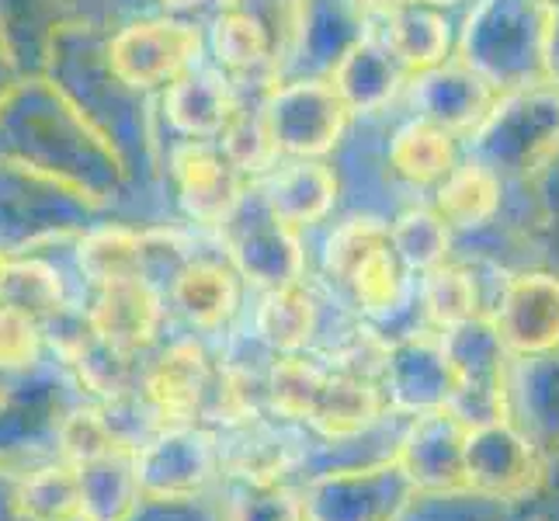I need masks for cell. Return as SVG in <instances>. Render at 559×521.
<instances>
[{
  "label": "cell",
  "instance_id": "e575fe53",
  "mask_svg": "<svg viewBox=\"0 0 559 521\" xmlns=\"http://www.w3.org/2000/svg\"><path fill=\"white\" fill-rule=\"evenodd\" d=\"M382 244H390V223H382L376 216L348 220L344 226H337L331 237H326V250H323L326 275L344 285V282H348V275L361 264V258H369L372 250L382 247Z\"/></svg>",
  "mask_w": 559,
  "mask_h": 521
},
{
  "label": "cell",
  "instance_id": "cb8c5ba5",
  "mask_svg": "<svg viewBox=\"0 0 559 521\" xmlns=\"http://www.w3.org/2000/svg\"><path fill=\"white\" fill-rule=\"evenodd\" d=\"M417 299L424 320L431 323V331H452L469 320L490 317V306L484 299V279H479L469 264L445 261L420 275Z\"/></svg>",
  "mask_w": 559,
  "mask_h": 521
},
{
  "label": "cell",
  "instance_id": "d6986e66",
  "mask_svg": "<svg viewBox=\"0 0 559 521\" xmlns=\"http://www.w3.org/2000/svg\"><path fill=\"white\" fill-rule=\"evenodd\" d=\"M385 49L403 67V73H428L452 60V25L445 11L424 8V4H403L385 14L382 32Z\"/></svg>",
  "mask_w": 559,
  "mask_h": 521
},
{
  "label": "cell",
  "instance_id": "e0dca14e",
  "mask_svg": "<svg viewBox=\"0 0 559 521\" xmlns=\"http://www.w3.org/2000/svg\"><path fill=\"white\" fill-rule=\"evenodd\" d=\"M500 205H504V178L476 157L459 161L435 185L431 202L452 234H473V229L490 226L500 216Z\"/></svg>",
  "mask_w": 559,
  "mask_h": 521
},
{
  "label": "cell",
  "instance_id": "8992f818",
  "mask_svg": "<svg viewBox=\"0 0 559 521\" xmlns=\"http://www.w3.org/2000/svg\"><path fill=\"white\" fill-rule=\"evenodd\" d=\"M379 386L396 414H424L449 407L455 396V372L438 331L403 338L385 347Z\"/></svg>",
  "mask_w": 559,
  "mask_h": 521
},
{
  "label": "cell",
  "instance_id": "3957f363",
  "mask_svg": "<svg viewBox=\"0 0 559 521\" xmlns=\"http://www.w3.org/2000/svg\"><path fill=\"white\" fill-rule=\"evenodd\" d=\"M299 494L306 521H400L417 500V487L396 455L323 470L306 479Z\"/></svg>",
  "mask_w": 559,
  "mask_h": 521
},
{
  "label": "cell",
  "instance_id": "ffe728a7",
  "mask_svg": "<svg viewBox=\"0 0 559 521\" xmlns=\"http://www.w3.org/2000/svg\"><path fill=\"white\" fill-rule=\"evenodd\" d=\"M334 199H337L334 170L313 161H299L275 170V178L264 188L267 216L288 229L320 223L334 209Z\"/></svg>",
  "mask_w": 559,
  "mask_h": 521
},
{
  "label": "cell",
  "instance_id": "277c9868",
  "mask_svg": "<svg viewBox=\"0 0 559 521\" xmlns=\"http://www.w3.org/2000/svg\"><path fill=\"white\" fill-rule=\"evenodd\" d=\"M490 323L514 358H549L559 352V275L518 272L508 275L493 299Z\"/></svg>",
  "mask_w": 559,
  "mask_h": 521
},
{
  "label": "cell",
  "instance_id": "5bb4252c",
  "mask_svg": "<svg viewBox=\"0 0 559 521\" xmlns=\"http://www.w3.org/2000/svg\"><path fill=\"white\" fill-rule=\"evenodd\" d=\"M385 407L390 403H385L379 379L331 369L310 417H306V428L317 438L331 441V446H341V441H355L361 435H369L382 421Z\"/></svg>",
  "mask_w": 559,
  "mask_h": 521
},
{
  "label": "cell",
  "instance_id": "4dcf8cb0",
  "mask_svg": "<svg viewBox=\"0 0 559 521\" xmlns=\"http://www.w3.org/2000/svg\"><path fill=\"white\" fill-rule=\"evenodd\" d=\"M146 240L132 229H94L91 237L81 240V250H76V264H81L84 279L102 288L108 282H119L129 275H146Z\"/></svg>",
  "mask_w": 559,
  "mask_h": 521
},
{
  "label": "cell",
  "instance_id": "f35d334b",
  "mask_svg": "<svg viewBox=\"0 0 559 521\" xmlns=\"http://www.w3.org/2000/svg\"><path fill=\"white\" fill-rule=\"evenodd\" d=\"M160 8H167V11H188V8H199V4H205V0H157Z\"/></svg>",
  "mask_w": 559,
  "mask_h": 521
},
{
  "label": "cell",
  "instance_id": "836d02e7",
  "mask_svg": "<svg viewBox=\"0 0 559 521\" xmlns=\"http://www.w3.org/2000/svg\"><path fill=\"white\" fill-rule=\"evenodd\" d=\"M212 49H216V60L229 70H250L258 67L267 49H272V38L267 28L258 22L254 14L247 11H223L212 25Z\"/></svg>",
  "mask_w": 559,
  "mask_h": 521
},
{
  "label": "cell",
  "instance_id": "7c38bea8",
  "mask_svg": "<svg viewBox=\"0 0 559 521\" xmlns=\"http://www.w3.org/2000/svg\"><path fill=\"white\" fill-rule=\"evenodd\" d=\"M175 181L188 216L209 226L229 223L243 199L237 164L209 140H191L175 150Z\"/></svg>",
  "mask_w": 559,
  "mask_h": 521
},
{
  "label": "cell",
  "instance_id": "d4e9b609",
  "mask_svg": "<svg viewBox=\"0 0 559 521\" xmlns=\"http://www.w3.org/2000/svg\"><path fill=\"white\" fill-rule=\"evenodd\" d=\"M84 497V521H132L143 508L132 449H115L76 466Z\"/></svg>",
  "mask_w": 559,
  "mask_h": 521
},
{
  "label": "cell",
  "instance_id": "30bf717a",
  "mask_svg": "<svg viewBox=\"0 0 559 521\" xmlns=\"http://www.w3.org/2000/svg\"><path fill=\"white\" fill-rule=\"evenodd\" d=\"M469 424L459 411L438 407L414 414L396 446V462L411 476L417 494H455L466 490L462 479V441Z\"/></svg>",
  "mask_w": 559,
  "mask_h": 521
},
{
  "label": "cell",
  "instance_id": "603a6c76",
  "mask_svg": "<svg viewBox=\"0 0 559 521\" xmlns=\"http://www.w3.org/2000/svg\"><path fill=\"white\" fill-rule=\"evenodd\" d=\"M164 108H167V119L175 122V129L185 132L188 140L219 137L229 122V115L237 111L234 102H229L223 76L212 70L195 73V67L167 84Z\"/></svg>",
  "mask_w": 559,
  "mask_h": 521
},
{
  "label": "cell",
  "instance_id": "7a4b0ae2",
  "mask_svg": "<svg viewBox=\"0 0 559 521\" xmlns=\"http://www.w3.org/2000/svg\"><path fill=\"white\" fill-rule=\"evenodd\" d=\"M140 497L150 508H185L223 484L219 435L209 424H164L132 452Z\"/></svg>",
  "mask_w": 559,
  "mask_h": 521
},
{
  "label": "cell",
  "instance_id": "f1b7e54d",
  "mask_svg": "<svg viewBox=\"0 0 559 521\" xmlns=\"http://www.w3.org/2000/svg\"><path fill=\"white\" fill-rule=\"evenodd\" d=\"M390 244L407 272L424 275L449 261L452 229L431 205H414V209H403L390 223Z\"/></svg>",
  "mask_w": 559,
  "mask_h": 521
},
{
  "label": "cell",
  "instance_id": "44dd1931",
  "mask_svg": "<svg viewBox=\"0 0 559 521\" xmlns=\"http://www.w3.org/2000/svg\"><path fill=\"white\" fill-rule=\"evenodd\" d=\"M385 161H390V170L400 181L414 188H435L462 161V150L455 132L417 115L393 132Z\"/></svg>",
  "mask_w": 559,
  "mask_h": 521
},
{
  "label": "cell",
  "instance_id": "5b68a950",
  "mask_svg": "<svg viewBox=\"0 0 559 521\" xmlns=\"http://www.w3.org/2000/svg\"><path fill=\"white\" fill-rule=\"evenodd\" d=\"M538 476V455L528 435L508 417L476 421L462 441V479L466 490L493 500L528 494Z\"/></svg>",
  "mask_w": 559,
  "mask_h": 521
},
{
  "label": "cell",
  "instance_id": "1f68e13d",
  "mask_svg": "<svg viewBox=\"0 0 559 521\" xmlns=\"http://www.w3.org/2000/svg\"><path fill=\"white\" fill-rule=\"evenodd\" d=\"M0 303L17 306L38 323L52 320L67 310V285L52 264L28 258V261H8L4 288H0Z\"/></svg>",
  "mask_w": 559,
  "mask_h": 521
},
{
  "label": "cell",
  "instance_id": "ac0fdd59",
  "mask_svg": "<svg viewBox=\"0 0 559 521\" xmlns=\"http://www.w3.org/2000/svg\"><path fill=\"white\" fill-rule=\"evenodd\" d=\"M14 521H84L81 476L67 459H43L11 476Z\"/></svg>",
  "mask_w": 559,
  "mask_h": 521
},
{
  "label": "cell",
  "instance_id": "60d3db41",
  "mask_svg": "<svg viewBox=\"0 0 559 521\" xmlns=\"http://www.w3.org/2000/svg\"><path fill=\"white\" fill-rule=\"evenodd\" d=\"M4 275H8V258L0 254V288H4Z\"/></svg>",
  "mask_w": 559,
  "mask_h": 521
},
{
  "label": "cell",
  "instance_id": "d590c367",
  "mask_svg": "<svg viewBox=\"0 0 559 521\" xmlns=\"http://www.w3.org/2000/svg\"><path fill=\"white\" fill-rule=\"evenodd\" d=\"M46 347V334L43 323L35 317H28L17 306L0 303V372L4 376H17L28 372L43 358Z\"/></svg>",
  "mask_w": 559,
  "mask_h": 521
},
{
  "label": "cell",
  "instance_id": "4fadbf2b",
  "mask_svg": "<svg viewBox=\"0 0 559 521\" xmlns=\"http://www.w3.org/2000/svg\"><path fill=\"white\" fill-rule=\"evenodd\" d=\"M417 94H420V111H417L420 119L445 126L455 137H469L500 98V91L466 60L462 63L449 60L438 70L420 73Z\"/></svg>",
  "mask_w": 559,
  "mask_h": 521
},
{
  "label": "cell",
  "instance_id": "ab89813d",
  "mask_svg": "<svg viewBox=\"0 0 559 521\" xmlns=\"http://www.w3.org/2000/svg\"><path fill=\"white\" fill-rule=\"evenodd\" d=\"M411 4H424V8H438V11H445V8L459 4V0H411Z\"/></svg>",
  "mask_w": 559,
  "mask_h": 521
},
{
  "label": "cell",
  "instance_id": "74e56055",
  "mask_svg": "<svg viewBox=\"0 0 559 521\" xmlns=\"http://www.w3.org/2000/svg\"><path fill=\"white\" fill-rule=\"evenodd\" d=\"M365 8L369 11H379L382 17L390 14V11H396V8H403V4H411V0H361Z\"/></svg>",
  "mask_w": 559,
  "mask_h": 521
},
{
  "label": "cell",
  "instance_id": "9a60e30c",
  "mask_svg": "<svg viewBox=\"0 0 559 521\" xmlns=\"http://www.w3.org/2000/svg\"><path fill=\"white\" fill-rule=\"evenodd\" d=\"M216 435L223 479H234V484H285V476L299 466V449L288 446L278 424H267L264 414L247 424H234V428H216Z\"/></svg>",
  "mask_w": 559,
  "mask_h": 521
},
{
  "label": "cell",
  "instance_id": "52a82bcc",
  "mask_svg": "<svg viewBox=\"0 0 559 521\" xmlns=\"http://www.w3.org/2000/svg\"><path fill=\"white\" fill-rule=\"evenodd\" d=\"M348 105L341 102L334 84L310 81L282 87L264 108V122L272 129V140L278 150L296 153V157L310 161L331 153L341 140L344 126H348Z\"/></svg>",
  "mask_w": 559,
  "mask_h": 521
},
{
  "label": "cell",
  "instance_id": "8fae6325",
  "mask_svg": "<svg viewBox=\"0 0 559 521\" xmlns=\"http://www.w3.org/2000/svg\"><path fill=\"white\" fill-rule=\"evenodd\" d=\"M91 334L136 358L157 341L164 327V296L146 275H129L94 288V303L84 313Z\"/></svg>",
  "mask_w": 559,
  "mask_h": 521
},
{
  "label": "cell",
  "instance_id": "4316f807",
  "mask_svg": "<svg viewBox=\"0 0 559 521\" xmlns=\"http://www.w3.org/2000/svg\"><path fill=\"white\" fill-rule=\"evenodd\" d=\"M331 365L299 355H275L264 372V411L285 424H306Z\"/></svg>",
  "mask_w": 559,
  "mask_h": 521
},
{
  "label": "cell",
  "instance_id": "484cf974",
  "mask_svg": "<svg viewBox=\"0 0 559 521\" xmlns=\"http://www.w3.org/2000/svg\"><path fill=\"white\" fill-rule=\"evenodd\" d=\"M403 67L393 60L382 38H361L348 49L334 73V91L348 111H379L400 87Z\"/></svg>",
  "mask_w": 559,
  "mask_h": 521
},
{
  "label": "cell",
  "instance_id": "2e32d148",
  "mask_svg": "<svg viewBox=\"0 0 559 521\" xmlns=\"http://www.w3.org/2000/svg\"><path fill=\"white\" fill-rule=\"evenodd\" d=\"M170 306L195 331H219L240 306V275L234 264L195 258L170 279Z\"/></svg>",
  "mask_w": 559,
  "mask_h": 521
},
{
  "label": "cell",
  "instance_id": "7402d4cb",
  "mask_svg": "<svg viewBox=\"0 0 559 521\" xmlns=\"http://www.w3.org/2000/svg\"><path fill=\"white\" fill-rule=\"evenodd\" d=\"M254 331L275 355L306 352L320 331V306L306 282L264 288L254 310Z\"/></svg>",
  "mask_w": 559,
  "mask_h": 521
},
{
  "label": "cell",
  "instance_id": "d6a6232c",
  "mask_svg": "<svg viewBox=\"0 0 559 521\" xmlns=\"http://www.w3.org/2000/svg\"><path fill=\"white\" fill-rule=\"evenodd\" d=\"M115 449H126V446L115 438L102 403L87 400L60 414V424H56V459H67L73 466H81V462L108 455Z\"/></svg>",
  "mask_w": 559,
  "mask_h": 521
},
{
  "label": "cell",
  "instance_id": "8d00e7d4",
  "mask_svg": "<svg viewBox=\"0 0 559 521\" xmlns=\"http://www.w3.org/2000/svg\"><path fill=\"white\" fill-rule=\"evenodd\" d=\"M240 497L229 500L219 521H306L302 494L293 484H264L247 487L237 484Z\"/></svg>",
  "mask_w": 559,
  "mask_h": 521
},
{
  "label": "cell",
  "instance_id": "83f0119b",
  "mask_svg": "<svg viewBox=\"0 0 559 521\" xmlns=\"http://www.w3.org/2000/svg\"><path fill=\"white\" fill-rule=\"evenodd\" d=\"M237 275L258 282L264 288H278L288 282H302V254L293 237V229L272 220V229H258L234 247Z\"/></svg>",
  "mask_w": 559,
  "mask_h": 521
},
{
  "label": "cell",
  "instance_id": "6da1fadb",
  "mask_svg": "<svg viewBox=\"0 0 559 521\" xmlns=\"http://www.w3.org/2000/svg\"><path fill=\"white\" fill-rule=\"evenodd\" d=\"M469 157L490 164L500 178H532L559 161V87L528 84L500 91L490 115L469 132Z\"/></svg>",
  "mask_w": 559,
  "mask_h": 521
},
{
  "label": "cell",
  "instance_id": "f546056e",
  "mask_svg": "<svg viewBox=\"0 0 559 521\" xmlns=\"http://www.w3.org/2000/svg\"><path fill=\"white\" fill-rule=\"evenodd\" d=\"M407 279L411 272L393 254V244H382L369 258H361V264L348 275L344 288L352 293L355 306L365 317L382 320L400 310L403 296H407Z\"/></svg>",
  "mask_w": 559,
  "mask_h": 521
},
{
  "label": "cell",
  "instance_id": "9c48e42d",
  "mask_svg": "<svg viewBox=\"0 0 559 521\" xmlns=\"http://www.w3.org/2000/svg\"><path fill=\"white\" fill-rule=\"evenodd\" d=\"M202 38L185 22H143L129 25L111 43V70L129 87H160L178 81L199 60Z\"/></svg>",
  "mask_w": 559,
  "mask_h": 521
},
{
  "label": "cell",
  "instance_id": "ba28073f",
  "mask_svg": "<svg viewBox=\"0 0 559 521\" xmlns=\"http://www.w3.org/2000/svg\"><path fill=\"white\" fill-rule=\"evenodd\" d=\"M212 358L205 344L195 338H185L167 344L164 352L146 365L140 379V396L153 417L164 424H199L205 417V403L212 393Z\"/></svg>",
  "mask_w": 559,
  "mask_h": 521
}]
</instances>
